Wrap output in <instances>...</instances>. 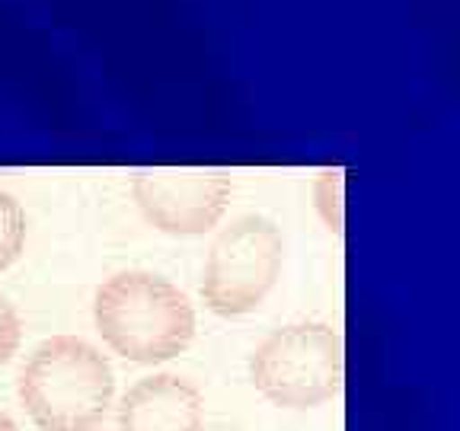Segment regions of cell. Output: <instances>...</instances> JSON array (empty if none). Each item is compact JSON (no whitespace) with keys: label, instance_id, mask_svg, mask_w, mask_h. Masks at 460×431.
Instances as JSON below:
<instances>
[{"label":"cell","instance_id":"1","mask_svg":"<svg viewBox=\"0 0 460 431\" xmlns=\"http://www.w3.org/2000/svg\"><path fill=\"white\" fill-rule=\"evenodd\" d=\"M20 402L42 431H96L109 416L115 374L106 355L77 336H51L20 371Z\"/></svg>","mask_w":460,"mask_h":431},{"label":"cell","instance_id":"2","mask_svg":"<svg viewBox=\"0 0 460 431\" xmlns=\"http://www.w3.org/2000/svg\"><path fill=\"white\" fill-rule=\"evenodd\" d=\"M93 320L102 342L135 365L180 358L195 336L189 297L154 272H119L102 281Z\"/></svg>","mask_w":460,"mask_h":431},{"label":"cell","instance_id":"3","mask_svg":"<svg viewBox=\"0 0 460 431\" xmlns=\"http://www.w3.org/2000/svg\"><path fill=\"white\" fill-rule=\"evenodd\" d=\"M250 377L252 387L281 409L323 406L342 390V339L326 323L281 326L252 352Z\"/></svg>","mask_w":460,"mask_h":431},{"label":"cell","instance_id":"4","mask_svg":"<svg viewBox=\"0 0 460 431\" xmlns=\"http://www.w3.org/2000/svg\"><path fill=\"white\" fill-rule=\"evenodd\" d=\"M285 259L281 230L269 217L246 215L215 237L205 262L201 297L211 313H252L275 287Z\"/></svg>","mask_w":460,"mask_h":431},{"label":"cell","instance_id":"5","mask_svg":"<svg viewBox=\"0 0 460 431\" xmlns=\"http://www.w3.org/2000/svg\"><path fill=\"white\" fill-rule=\"evenodd\" d=\"M230 192L227 172L205 170H147L131 182L144 221L172 237H199L217 227Z\"/></svg>","mask_w":460,"mask_h":431},{"label":"cell","instance_id":"6","mask_svg":"<svg viewBox=\"0 0 460 431\" xmlns=\"http://www.w3.org/2000/svg\"><path fill=\"white\" fill-rule=\"evenodd\" d=\"M201 390L180 374L144 377L119 402V431H201Z\"/></svg>","mask_w":460,"mask_h":431},{"label":"cell","instance_id":"7","mask_svg":"<svg viewBox=\"0 0 460 431\" xmlns=\"http://www.w3.org/2000/svg\"><path fill=\"white\" fill-rule=\"evenodd\" d=\"M26 243V211L10 192L0 189V272H7Z\"/></svg>","mask_w":460,"mask_h":431},{"label":"cell","instance_id":"8","mask_svg":"<svg viewBox=\"0 0 460 431\" xmlns=\"http://www.w3.org/2000/svg\"><path fill=\"white\" fill-rule=\"evenodd\" d=\"M342 170H326L316 182V208L336 233H342Z\"/></svg>","mask_w":460,"mask_h":431},{"label":"cell","instance_id":"9","mask_svg":"<svg viewBox=\"0 0 460 431\" xmlns=\"http://www.w3.org/2000/svg\"><path fill=\"white\" fill-rule=\"evenodd\" d=\"M22 342V323L16 307L0 295V365H7Z\"/></svg>","mask_w":460,"mask_h":431},{"label":"cell","instance_id":"10","mask_svg":"<svg viewBox=\"0 0 460 431\" xmlns=\"http://www.w3.org/2000/svg\"><path fill=\"white\" fill-rule=\"evenodd\" d=\"M0 431H20V425H16L4 409H0Z\"/></svg>","mask_w":460,"mask_h":431}]
</instances>
